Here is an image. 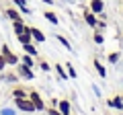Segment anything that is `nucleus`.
Wrapping results in <instances>:
<instances>
[{"label": "nucleus", "instance_id": "39448f33", "mask_svg": "<svg viewBox=\"0 0 123 115\" xmlns=\"http://www.w3.org/2000/svg\"><path fill=\"white\" fill-rule=\"evenodd\" d=\"M82 19H84V23H86L88 27H92V29H94V27H97V23H98V17L92 13L90 8H86V10L82 13Z\"/></svg>", "mask_w": 123, "mask_h": 115}, {"label": "nucleus", "instance_id": "1a4fd4ad", "mask_svg": "<svg viewBox=\"0 0 123 115\" xmlns=\"http://www.w3.org/2000/svg\"><path fill=\"white\" fill-rule=\"evenodd\" d=\"M88 8L92 10V13L97 14H101V13H105V2H103V0H90V4H88Z\"/></svg>", "mask_w": 123, "mask_h": 115}, {"label": "nucleus", "instance_id": "aec40b11", "mask_svg": "<svg viewBox=\"0 0 123 115\" xmlns=\"http://www.w3.org/2000/svg\"><path fill=\"white\" fill-rule=\"evenodd\" d=\"M64 68H66V72H68V76H70L72 80H74V78H78V72H76V68L72 66L70 62H66V64H64Z\"/></svg>", "mask_w": 123, "mask_h": 115}, {"label": "nucleus", "instance_id": "f03ea898", "mask_svg": "<svg viewBox=\"0 0 123 115\" xmlns=\"http://www.w3.org/2000/svg\"><path fill=\"white\" fill-rule=\"evenodd\" d=\"M0 53H2V56L6 58V64H8V66H17L18 62H21V58L17 56V53H12L10 51V47L6 43H2V47H0Z\"/></svg>", "mask_w": 123, "mask_h": 115}, {"label": "nucleus", "instance_id": "412c9836", "mask_svg": "<svg viewBox=\"0 0 123 115\" xmlns=\"http://www.w3.org/2000/svg\"><path fill=\"white\" fill-rule=\"evenodd\" d=\"M92 41H94L97 45H103V43H105V35H103V31H97V29H94V35H92Z\"/></svg>", "mask_w": 123, "mask_h": 115}, {"label": "nucleus", "instance_id": "473e14b6", "mask_svg": "<svg viewBox=\"0 0 123 115\" xmlns=\"http://www.w3.org/2000/svg\"><path fill=\"white\" fill-rule=\"evenodd\" d=\"M43 2H45V4H49V6L53 4V0H43Z\"/></svg>", "mask_w": 123, "mask_h": 115}, {"label": "nucleus", "instance_id": "9b49d317", "mask_svg": "<svg viewBox=\"0 0 123 115\" xmlns=\"http://www.w3.org/2000/svg\"><path fill=\"white\" fill-rule=\"evenodd\" d=\"M17 39H18V43H21V45L31 43V41H33V35H31V27H29V25H27V29L21 33V35H17Z\"/></svg>", "mask_w": 123, "mask_h": 115}, {"label": "nucleus", "instance_id": "b1692460", "mask_svg": "<svg viewBox=\"0 0 123 115\" xmlns=\"http://www.w3.org/2000/svg\"><path fill=\"white\" fill-rule=\"evenodd\" d=\"M55 39L62 43V47H66V49H70V51H72V43H70V41H68L64 35H55Z\"/></svg>", "mask_w": 123, "mask_h": 115}, {"label": "nucleus", "instance_id": "2eb2a0df", "mask_svg": "<svg viewBox=\"0 0 123 115\" xmlns=\"http://www.w3.org/2000/svg\"><path fill=\"white\" fill-rule=\"evenodd\" d=\"M37 60H39V58H33V56H29V53H23V56H21V62L25 64V66H29V68H35L37 66Z\"/></svg>", "mask_w": 123, "mask_h": 115}, {"label": "nucleus", "instance_id": "4468645a", "mask_svg": "<svg viewBox=\"0 0 123 115\" xmlns=\"http://www.w3.org/2000/svg\"><path fill=\"white\" fill-rule=\"evenodd\" d=\"M92 66H94V70H97V74L101 76V78H107V68H105V64L101 62V60H92Z\"/></svg>", "mask_w": 123, "mask_h": 115}, {"label": "nucleus", "instance_id": "cd10ccee", "mask_svg": "<svg viewBox=\"0 0 123 115\" xmlns=\"http://www.w3.org/2000/svg\"><path fill=\"white\" fill-rule=\"evenodd\" d=\"M45 111H47V115H62L57 107H49V109H45Z\"/></svg>", "mask_w": 123, "mask_h": 115}, {"label": "nucleus", "instance_id": "f8f14e48", "mask_svg": "<svg viewBox=\"0 0 123 115\" xmlns=\"http://www.w3.org/2000/svg\"><path fill=\"white\" fill-rule=\"evenodd\" d=\"M31 35H33V41L35 43H45V33L41 31V29H37V27H31Z\"/></svg>", "mask_w": 123, "mask_h": 115}, {"label": "nucleus", "instance_id": "c756f323", "mask_svg": "<svg viewBox=\"0 0 123 115\" xmlns=\"http://www.w3.org/2000/svg\"><path fill=\"white\" fill-rule=\"evenodd\" d=\"M18 10H21V14H33V10H31L29 6H21Z\"/></svg>", "mask_w": 123, "mask_h": 115}, {"label": "nucleus", "instance_id": "393cba45", "mask_svg": "<svg viewBox=\"0 0 123 115\" xmlns=\"http://www.w3.org/2000/svg\"><path fill=\"white\" fill-rule=\"evenodd\" d=\"M18 109L14 107V109H6V107H0V115H17Z\"/></svg>", "mask_w": 123, "mask_h": 115}, {"label": "nucleus", "instance_id": "7c9ffc66", "mask_svg": "<svg viewBox=\"0 0 123 115\" xmlns=\"http://www.w3.org/2000/svg\"><path fill=\"white\" fill-rule=\"evenodd\" d=\"M92 90H94V95H97V97H98V99H101V97H103V93H101V89H98L97 84H92Z\"/></svg>", "mask_w": 123, "mask_h": 115}, {"label": "nucleus", "instance_id": "6ab92c4d", "mask_svg": "<svg viewBox=\"0 0 123 115\" xmlns=\"http://www.w3.org/2000/svg\"><path fill=\"white\" fill-rule=\"evenodd\" d=\"M25 29H27L25 21H12V31H14V35H21Z\"/></svg>", "mask_w": 123, "mask_h": 115}, {"label": "nucleus", "instance_id": "72a5a7b5", "mask_svg": "<svg viewBox=\"0 0 123 115\" xmlns=\"http://www.w3.org/2000/svg\"><path fill=\"white\" fill-rule=\"evenodd\" d=\"M121 6H123V0H121Z\"/></svg>", "mask_w": 123, "mask_h": 115}, {"label": "nucleus", "instance_id": "20e7f679", "mask_svg": "<svg viewBox=\"0 0 123 115\" xmlns=\"http://www.w3.org/2000/svg\"><path fill=\"white\" fill-rule=\"evenodd\" d=\"M29 99L33 101V105H35L37 111H45L47 109V107H45V101L41 99V95L37 93V90H29Z\"/></svg>", "mask_w": 123, "mask_h": 115}, {"label": "nucleus", "instance_id": "4be33fe9", "mask_svg": "<svg viewBox=\"0 0 123 115\" xmlns=\"http://www.w3.org/2000/svg\"><path fill=\"white\" fill-rule=\"evenodd\" d=\"M119 58H121V51H111L109 56H107V62H109V64H117Z\"/></svg>", "mask_w": 123, "mask_h": 115}, {"label": "nucleus", "instance_id": "2f4dec72", "mask_svg": "<svg viewBox=\"0 0 123 115\" xmlns=\"http://www.w3.org/2000/svg\"><path fill=\"white\" fill-rule=\"evenodd\" d=\"M57 103H60V99H55V97H51V107H57Z\"/></svg>", "mask_w": 123, "mask_h": 115}, {"label": "nucleus", "instance_id": "6e6552de", "mask_svg": "<svg viewBox=\"0 0 123 115\" xmlns=\"http://www.w3.org/2000/svg\"><path fill=\"white\" fill-rule=\"evenodd\" d=\"M57 109H60L62 115H70V113H72V103H70V99H60Z\"/></svg>", "mask_w": 123, "mask_h": 115}, {"label": "nucleus", "instance_id": "f3484780", "mask_svg": "<svg viewBox=\"0 0 123 115\" xmlns=\"http://www.w3.org/2000/svg\"><path fill=\"white\" fill-rule=\"evenodd\" d=\"M43 17L47 19V21L51 23L53 27H57V25H60V19H57V14L53 13V10H45V13H43Z\"/></svg>", "mask_w": 123, "mask_h": 115}, {"label": "nucleus", "instance_id": "0eeeda50", "mask_svg": "<svg viewBox=\"0 0 123 115\" xmlns=\"http://www.w3.org/2000/svg\"><path fill=\"white\" fill-rule=\"evenodd\" d=\"M0 74H2V76H0V80L6 82V84H17L18 80H21L17 72H0Z\"/></svg>", "mask_w": 123, "mask_h": 115}, {"label": "nucleus", "instance_id": "f704fd0d", "mask_svg": "<svg viewBox=\"0 0 123 115\" xmlns=\"http://www.w3.org/2000/svg\"><path fill=\"white\" fill-rule=\"evenodd\" d=\"M119 115H123V113H119Z\"/></svg>", "mask_w": 123, "mask_h": 115}, {"label": "nucleus", "instance_id": "bb28decb", "mask_svg": "<svg viewBox=\"0 0 123 115\" xmlns=\"http://www.w3.org/2000/svg\"><path fill=\"white\" fill-rule=\"evenodd\" d=\"M6 66H8V64H6V58L0 53V72H4V68H6Z\"/></svg>", "mask_w": 123, "mask_h": 115}, {"label": "nucleus", "instance_id": "ddd939ff", "mask_svg": "<svg viewBox=\"0 0 123 115\" xmlns=\"http://www.w3.org/2000/svg\"><path fill=\"white\" fill-rule=\"evenodd\" d=\"M23 51L29 53V56H33V58H39V49H37L35 41H31V43H25V45H23Z\"/></svg>", "mask_w": 123, "mask_h": 115}, {"label": "nucleus", "instance_id": "c85d7f7f", "mask_svg": "<svg viewBox=\"0 0 123 115\" xmlns=\"http://www.w3.org/2000/svg\"><path fill=\"white\" fill-rule=\"evenodd\" d=\"M12 4L17 8H21V6H27V0H12Z\"/></svg>", "mask_w": 123, "mask_h": 115}, {"label": "nucleus", "instance_id": "5701e85b", "mask_svg": "<svg viewBox=\"0 0 123 115\" xmlns=\"http://www.w3.org/2000/svg\"><path fill=\"white\" fill-rule=\"evenodd\" d=\"M37 66H39L41 72H51V64L45 62V60H37Z\"/></svg>", "mask_w": 123, "mask_h": 115}, {"label": "nucleus", "instance_id": "f257e3e1", "mask_svg": "<svg viewBox=\"0 0 123 115\" xmlns=\"http://www.w3.org/2000/svg\"><path fill=\"white\" fill-rule=\"evenodd\" d=\"M14 107H17L18 111H23V113H35V105H33V101H31L29 97L25 99H14Z\"/></svg>", "mask_w": 123, "mask_h": 115}, {"label": "nucleus", "instance_id": "9d476101", "mask_svg": "<svg viewBox=\"0 0 123 115\" xmlns=\"http://www.w3.org/2000/svg\"><path fill=\"white\" fill-rule=\"evenodd\" d=\"M107 107L117 109V111H123V99L119 97V95H115L113 99H107Z\"/></svg>", "mask_w": 123, "mask_h": 115}, {"label": "nucleus", "instance_id": "c9c22d12", "mask_svg": "<svg viewBox=\"0 0 123 115\" xmlns=\"http://www.w3.org/2000/svg\"><path fill=\"white\" fill-rule=\"evenodd\" d=\"M70 115H74V113H70Z\"/></svg>", "mask_w": 123, "mask_h": 115}, {"label": "nucleus", "instance_id": "a878e982", "mask_svg": "<svg viewBox=\"0 0 123 115\" xmlns=\"http://www.w3.org/2000/svg\"><path fill=\"white\" fill-rule=\"evenodd\" d=\"M94 29H97V31H105V29H107V21H105V19H98V23H97Z\"/></svg>", "mask_w": 123, "mask_h": 115}, {"label": "nucleus", "instance_id": "a211bd4d", "mask_svg": "<svg viewBox=\"0 0 123 115\" xmlns=\"http://www.w3.org/2000/svg\"><path fill=\"white\" fill-rule=\"evenodd\" d=\"M29 97V90L23 89V86H17V89H12V99H25Z\"/></svg>", "mask_w": 123, "mask_h": 115}, {"label": "nucleus", "instance_id": "423d86ee", "mask_svg": "<svg viewBox=\"0 0 123 115\" xmlns=\"http://www.w3.org/2000/svg\"><path fill=\"white\" fill-rule=\"evenodd\" d=\"M4 17L8 19L10 23H12V21H23V14H21V10H18L17 6H10V8H4Z\"/></svg>", "mask_w": 123, "mask_h": 115}, {"label": "nucleus", "instance_id": "dca6fc26", "mask_svg": "<svg viewBox=\"0 0 123 115\" xmlns=\"http://www.w3.org/2000/svg\"><path fill=\"white\" fill-rule=\"evenodd\" d=\"M53 70H55V74H57V78H60V80H68V78H70L68 72H66V68L62 66V64H53Z\"/></svg>", "mask_w": 123, "mask_h": 115}, {"label": "nucleus", "instance_id": "7ed1b4c3", "mask_svg": "<svg viewBox=\"0 0 123 115\" xmlns=\"http://www.w3.org/2000/svg\"><path fill=\"white\" fill-rule=\"evenodd\" d=\"M17 74H18V78H23V80H33V78H35V72H33V68L25 66L23 62L17 64Z\"/></svg>", "mask_w": 123, "mask_h": 115}]
</instances>
